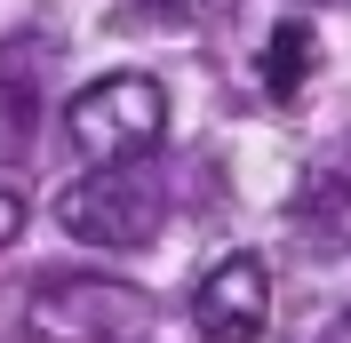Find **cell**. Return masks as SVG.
<instances>
[{"instance_id":"cell-8","label":"cell","mask_w":351,"mask_h":343,"mask_svg":"<svg viewBox=\"0 0 351 343\" xmlns=\"http://www.w3.org/2000/svg\"><path fill=\"white\" fill-rule=\"evenodd\" d=\"M319 343H351V311H335V320L319 327Z\"/></svg>"},{"instance_id":"cell-1","label":"cell","mask_w":351,"mask_h":343,"mask_svg":"<svg viewBox=\"0 0 351 343\" xmlns=\"http://www.w3.org/2000/svg\"><path fill=\"white\" fill-rule=\"evenodd\" d=\"M64 136L96 168H136L168 136V88L152 72H104V80H88L64 104Z\"/></svg>"},{"instance_id":"cell-4","label":"cell","mask_w":351,"mask_h":343,"mask_svg":"<svg viewBox=\"0 0 351 343\" xmlns=\"http://www.w3.org/2000/svg\"><path fill=\"white\" fill-rule=\"evenodd\" d=\"M263 320H271V263L263 256H223L208 263V279L192 287V327L208 343H256Z\"/></svg>"},{"instance_id":"cell-2","label":"cell","mask_w":351,"mask_h":343,"mask_svg":"<svg viewBox=\"0 0 351 343\" xmlns=\"http://www.w3.org/2000/svg\"><path fill=\"white\" fill-rule=\"evenodd\" d=\"M56 224L88 248H152L168 224V184L152 168H88L56 192Z\"/></svg>"},{"instance_id":"cell-5","label":"cell","mask_w":351,"mask_h":343,"mask_svg":"<svg viewBox=\"0 0 351 343\" xmlns=\"http://www.w3.org/2000/svg\"><path fill=\"white\" fill-rule=\"evenodd\" d=\"M287 224L311 256H351V176H311L287 200Z\"/></svg>"},{"instance_id":"cell-3","label":"cell","mask_w":351,"mask_h":343,"mask_svg":"<svg viewBox=\"0 0 351 343\" xmlns=\"http://www.w3.org/2000/svg\"><path fill=\"white\" fill-rule=\"evenodd\" d=\"M24 320H32L40 343H120L152 320V303L120 279H48Z\"/></svg>"},{"instance_id":"cell-7","label":"cell","mask_w":351,"mask_h":343,"mask_svg":"<svg viewBox=\"0 0 351 343\" xmlns=\"http://www.w3.org/2000/svg\"><path fill=\"white\" fill-rule=\"evenodd\" d=\"M16 232H24V200L8 192V184H0V248H8V239H16Z\"/></svg>"},{"instance_id":"cell-6","label":"cell","mask_w":351,"mask_h":343,"mask_svg":"<svg viewBox=\"0 0 351 343\" xmlns=\"http://www.w3.org/2000/svg\"><path fill=\"white\" fill-rule=\"evenodd\" d=\"M256 72H263V88H271V104H295V96L311 88V72H319V40H311V24H295V16L271 24Z\"/></svg>"}]
</instances>
